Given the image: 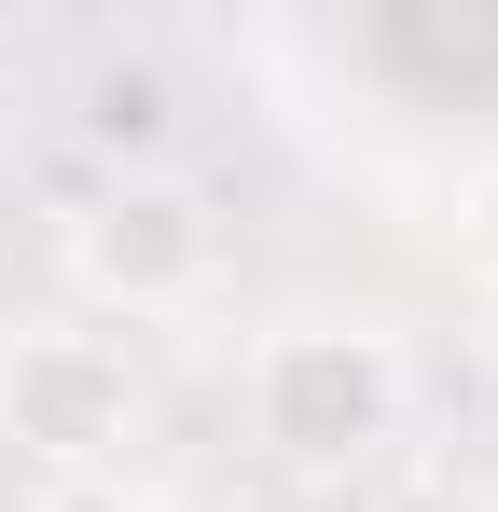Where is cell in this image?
Returning <instances> with one entry per match:
<instances>
[{"label":"cell","instance_id":"cell-1","mask_svg":"<svg viewBox=\"0 0 498 512\" xmlns=\"http://www.w3.org/2000/svg\"><path fill=\"white\" fill-rule=\"evenodd\" d=\"M415 374L388 333H360V319H305V333H263L249 360V429L291 457V471H346V457H374L388 429H402Z\"/></svg>","mask_w":498,"mask_h":512},{"label":"cell","instance_id":"cell-2","mask_svg":"<svg viewBox=\"0 0 498 512\" xmlns=\"http://www.w3.org/2000/svg\"><path fill=\"white\" fill-rule=\"evenodd\" d=\"M83 305H111V319H180L208 277H222V222L180 194V180H97L70 208V236H56Z\"/></svg>","mask_w":498,"mask_h":512},{"label":"cell","instance_id":"cell-3","mask_svg":"<svg viewBox=\"0 0 498 512\" xmlns=\"http://www.w3.org/2000/svg\"><path fill=\"white\" fill-rule=\"evenodd\" d=\"M0 443L42 471V485H83L139 443V360L111 333H14L0 360Z\"/></svg>","mask_w":498,"mask_h":512},{"label":"cell","instance_id":"cell-4","mask_svg":"<svg viewBox=\"0 0 498 512\" xmlns=\"http://www.w3.org/2000/svg\"><path fill=\"white\" fill-rule=\"evenodd\" d=\"M83 125H97L111 153H125V139H166V84L153 70H97V111H83Z\"/></svg>","mask_w":498,"mask_h":512},{"label":"cell","instance_id":"cell-5","mask_svg":"<svg viewBox=\"0 0 498 512\" xmlns=\"http://www.w3.org/2000/svg\"><path fill=\"white\" fill-rule=\"evenodd\" d=\"M457 263H471V277L498 291V167L471 180V194H457Z\"/></svg>","mask_w":498,"mask_h":512},{"label":"cell","instance_id":"cell-6","mask_svg":"<svg viewBox=\"0 0 498 512\" xmlns=\"http://www.w3.org/2000/svg\"><path fill=\"white\" fill-rule=\"evenodd\" d=\"M28 512H153L125 471H83V485H28Z\"/></svg>","mask_w":498,"mask_h":512},{"label":"cell","instance_id":"cell-7","mask_svg":"<svg viewBox=\"0 0 498 512\" xmlns=\"http://www.w3.org/2000/svg\"><path fill=\"white\" fill-rule=\"evenodd\" d=\"M374 512H498V499H471L457 471H415V485H388V499H374Z\"/></svg>","mask_w":498,"mask_h":512}]
</instances>
